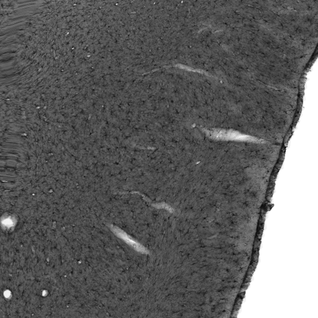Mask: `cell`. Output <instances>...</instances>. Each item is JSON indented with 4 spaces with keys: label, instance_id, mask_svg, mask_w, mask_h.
<instances>
[{
    "label": "cell",
    "instance_id": "cell-2",
    "mask_svg": "<svg viewBox=\"0 0 318 318\" xmlns=\"http://www.w3.org/2000/svg\"><path fill=\"white\" fill-rule=\"evenodd\" d=\"M112 230H114V232L116 233L117 236L121 237V239H123L124 241H126V243L130 244L131 246H133L136 250L139 251L140 252H146V250H145V248H143L141 245L136 243V242L133 240L132 239H131L130 237L127 235L125 232H124L123 230H121L116 227H113Z\"/></svg>",
    "mask_w": 318,
    "mask_h": 318
},
{
    "label": "cell",
    "instance_id": "cell-1",
    "mask_svg": "<svg viewBox=\"0 0 318 318\" xmlns=\"http://www.w3.org/2000/svg\"><path fill=\"white\" fill-rule=\"evenodd\" d=\"M204 131L206 133L209 137L216 140H248L253 139V137L239 135L236 131L232 130H219V129H211L206 130L204 129Z\"/></svg>",
    "mask_w": 318,
    "mask_h": 318
}]
</instances>
